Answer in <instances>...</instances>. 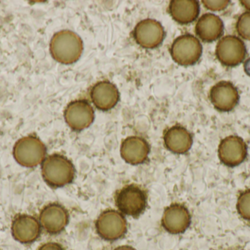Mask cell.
<instances>
[{
    "label": "cell",
    "instance_id": "d4e9b609",
    "mask_svg": "<svg viewBox=\"0 0 250 250\" xmlns=\"http://www.w3.org/2000/svg\"><path fill=\"white\" fill-rule=\"evenodd\" d=\"M240 2L245 8L248 10V11H250V0H242Z\"/></svg>",
    "mask_w": 250,
    "mask_h": 250
},
{
    "label": "cell",
    "instance_id": "2e32d148",
    "mask_svg": "<svg viewBox=\"0 0 250 250\" xmlns=\"http://www.w3.org/2000/svg\"><path fill=\"white\" fill-rule=\"evenodd\" d=\"M90 96L92 103L98 110L108 111L119 102L120 92L114 84L103 81L92 87Z\"/></svg>",
    "mask_w": 250,
    "mask_h": 250
},
{
    "label": "cell",
    "instance_id": "ac0fdd59",
    "mask_svg": "<svg viewBox=\"0 0 250 250\" xmlns=\"http://www.w3.org/2000/svg\"><path fill=\"white\" fill-rule=\"evenodd\" d=\"M224 30L223 20L212 13L203 15L197 22L195 32L204 42H213L222 36Z\"/></svg>",
    "mask_w": 250,
    "mask_h": 250
},
{
    "label": "cell",
    "instance_id": "8fae6325",
    "mask_svg": "<svg viewBox=\"0 0 250 250\" xmlns=\"http://www.w3.org/2000/svg\"><path fill=\"white\" fill-rule=\"evenodd\" d=\"M192 217L189 209L183 204H173L165 209L161 225L164 230L173 235L182 234L191 225Z\"/></svg>",
    "mask_w": 250,
    "mask_h": 250
},
{
    "label": "cell",
    "instance_id": "ba28073f",
    "mask_svg": "<svg viewBox=\"0 0 250 250\" xmlns=\"http://www.w3.org/2000/svg\"><path fill=\"white\" fill-rule=\"evenodd\" d=\"M40 224L46 233L60 234L64 230L70 221L68 211L61 204L53 203L45 205L39 214Z\"/></svg>",
    "mask_w": 250,
    "mask_h": 250
},
{
    "label": "cell",
    "instance_id": "6da1fadb",
    "mask_svg": "<svg viewBox=\"0 0 250 250\" xmlns=\"http://www.w3.org/2000/svg\"><path fill=\"white\" fill-rule=\"evenodd\" d=\"M41 175L50 187L57 189L70 184L76 176L74 164L64 156H48L41 164Z\"/></svg>",
    "mask_w": 250,
    "mask_h": 250
},
{
    "label": "cell",
    "instance_id": "5bb4252c",
    "mask_svg": "<svg viewBox=\"0 0 250 250\" xmlns=\"http://www.w3.org/2000/svg\"><path fill=\"white\" fill-rule=\"evenodd\" d=\"M210 100L216 110L230 112L237 106L239 93L237 88L230 82H218L210 91Z\"/></svg>",
    "mask_w": 250,
    "mask_h": 250
},
{
    "label": "cell",
    "instance_id": "4fadbf2b",
    "mask_svg": "<svg viewBox=\"0 0 250 250\" xmlns=\"http://www.w3.org/2000/svg\"><path fill=\"white\" fill-rule=\"evenodd\" d=\"M166 32L161 23L154 19H147L135 26L133 37L135 42L143 48H154L163 43Z\"/></svg>",
    "mask_w": 250,
    "mask_h": 250
},
{
    "label": "cell",
    "instance_id": "7402d4cb",
    "mask_svg": "<svg viewBox=\"0 0 250 250\" xmlns=\"http://www.w3.org/2000/svg\"><path fill=\"white\" fill-rule=\"evenodd\" d=\"M202 2L206 8L212 11L225 10L230 4L229 0H203Z\"/></svg>",
    "mask_w": 250,
    "mask_h": 250
},
{
    "label": "cell",
    "instance_id": "44dd1931",
    "mask_svg": "<svg viewBox=\"0 0 250 250\" xmlns=\"http://www.w3.org/2000/svg\"><path fill=\"white\" fill-rule=\"evenodd\" d=\"M236 28L238 34L243 39L250 41V11L245 12L239 16Z\"/></svg>",
    "mask_w": 250,
    "mask_h": 250
},
{
    "label": "cell",
    "instance_id": "9a60e30c",
    "mask_svg": "<svg viewBox=\"0 0 250 250\" xmlns=\"http://www.w3.org/2000/svg\"><path fill=\"white\" fill-rule=\"evenodd\" d=\"M149 153L148 142L141 136H128L123 141L120 148L122 158L125 162L132 165H138L145 162Z\"/></svg>",
    "mask_w": 250,
    "mask_h": 250
},
{
    "label": "cell",
    "instance_id": "52a82bcc",
    "mask_svg": "<svg viewBox=\"0 0 250 250\" xmlns=\"http://www.w3.org/2000/svg\"><path fill=\"white\" fill-rule=\"evenodd\" d=\"M247 55L245 43L234 35L223 37L217 43L216 56L219 61L227 67H234L242 63Z\"/></svg>",
    "mask_w": 250,
    "mask_h": 250
},
{
    "label": "cell",
    "instance_id": "ffe728a7",
    "mask_svg": "<svg viewBox=\"0 0 250 250\" xmlns=\"http://www.w3.org/2000/svg\"><path fill=\"white\" fill-rule=\"evenodd\" d=\"M236 210L242 219L250 222V189L241 192L236 202Z\"/></svg>",
    "mask_w": 250,
    "mask_h": 250
},
{
    "label": "cell",
    "instance_id": "603a6c76",
    "mask_svg": "<svg viewBox=\"0 0 250 250\" xmlns=\"http://www.w3.org/2000/svg\"><path fill=\"white\" fill-rule=\"evenodd\" d=\"M38 250H65L60 244L57 242H46L41 245Z\"/></svg>",
    "mask_w": 250,
    "mask_h": 250
},
{
    "label": "cell",
    "instance_id": "277c9868",
    "mask_svg": "<svg viewBox=\"0 0 250 250\" xmlns=\"http://www.w3.org/2000/svg\"><path fill=\"white\" fill-rule=\"evenodd\" d=\"M115 204L124 215L138 217L144 212L148 204L146 191L135 183L126 185L116 194Z\"/></svg>",
    "mask_w": 250,
    "mask_h": 250
},
{
    "label": "cell",
    "instance_id": "5b68a950",
    "mask_svg": "<svg viewBox=\"0 0 250 250\" xmlns=\"http://www.w3.org/2000/svg\"><path fill=\"white\" fill-rule=\"evenodd\" d=\"M95 228L101 239L114 242L126 234L127 222L124 214L118 210H105L98 216L95 222Z\"/></svg>",
    "mask_w": 250,
    "mask_h": 250
},
{
    "label": "cell",
    "instance_id": "7a4b0ae2",
    "mask_svg": "<svg viewBox=\"0 0 250 250\" xmlns=\"http://www.w3.org/2000/svg\"><path fill=\"white\" fill-rule=\"evenodd\" d=\"M83 50V41L80 36L67 29L54 34L50 42L51 56L62 64L76 63L82 56Z\"/></svg>",
    "mask_w": 250,
    "mask_h": 250
},
{
    "label": "cell",
    "instance_id": "7c38bea8",
    "mask_svg": "<svg viewBox=\"0 0 250 250\" xmlns=\"http://www.w3.org/2000/svg\"><path fill=\"white\" fill-rule=\"evenodd\" d=\"M248 156V145L240 136H231L224 138L218 147L220 161L228 167L240 165Z\"/></svg>",
    "mask_w": 250,
    "mask_h": 250
},
{
    "label": "cell",
    "instance_id": "3957f363",
    "mask_svg": "<svg viewBox=\"0 0 250 250\" xmlns=\"http://www.w3.org/2000/svg\"><path fill=\"white\" fill-rule=\"evenodd\" d=\"M45 144L35 135H28L15 143L13 155L18 164L26 168H33L42 164L46 158Z\"/></svg>",
    "mask_w": 250,
    "mask_h": 250
},
{
    "label": "cell",
    "instance_id": "d6986e66",
    "mask_svg": "<svg viewBox=\"0 0 250 250\" xmlns=\"http://www.w3.org/2000/svg\"><path fill=\"white\" fill-rule=\"evenodd\" d=\"M169 12L176 22L187 24L198 18L199 2L196 0H173L169 4Z\"/></svg>",
    "mask_w": 250,
    "mask_h": 250
},
{
    "label": "cell",
    "instance_id": "8992f818",
    "mask_svg": "<svg viewBox=\"0 0 250 250\" xmlns=\"http://www.w3.org/2000/svg\"><path fill=\"white\" fill-rule=\"evenodd\" d=\"M202 52L203 47L199 40L189 34L178 37L170 47L172 58L181 66L195 64L201 58Z\"/></svg>",
    "mask_w": 250,
    "mask_h": 250
},
{
    "label": "cell",
    "instance_id": "9c48e42d",
    "mask_svg": "<svg viewBox=\"0 0 250 250\" xmlns=\"http://www.w3.org/2000/svg\"><path fill=\"white\" fill-rule=\"evenodd\" d=\"M67 126L76 132L89 128L95 120V111L86 100H77L70 103L64 112Z\"/></svg>",
    "mask_w": 250,
    "mask_h": 250
},
{
    "label": "cell",
    "instance_id": "484cf974",
    "mask_svg": "<svg viewBox=\"0 0 250 250\" xmlns=\"http://www.w3.org/2000/svg\"><path fill=\"white\" fill-rule=\"evenodd\" d=\"M114 250H136L132 247L129 246V245H123V246L118 247L115 248Z\"/></svg>",
    "mask_w": 250,
    "mask_h": 250
},
{
    "label": "cell",
    "instance_id": "cb8c5ba5",
    "mask_svg": "<svg viewBox=\"0 0 250 250\" xmlns=\"http://www.w3.org/2000/svg\"><path fill=\"white\" fill-rule=\"evenodd\" d=\"M245 71L248 76H250V58L247 60L245 63Z\"/></svg>",
    "mask_w": 250,
    "mask_h": 250
},
{
    "label": "cell",
    "instance_id": "e0dca14e",
    "mask_svg": "<svg viewBox=\"0 0 250 250\" xmlns=\"http://www.w3.org/2000/svg\"><path fill=\"white\" fill-rule=\"evenodd\" d=\"M164 144L166 148L175 154H185L192 148L193 143L190 132L183 126H173L165 132Z\"/></svg>",
    "mask_w": 250,
    "mask_h": 250
},
{
    "label": "cell",
    "instance_id": "30bf717a",
    "mask_svg": "<svg viewBox=\"0 0 250 250\" xmlns=\"http://www.w3.org/2000/svg\"><path fill=\"white\" fill-rule=\"evenodd\" d=\"M11 234L16 242L29 245L36 242L41 234V224L36 217L29 214H19L11 223Z\"/></svg>",
    "mask_w": 250,
    "mask_h": 250
}]
</instances>
